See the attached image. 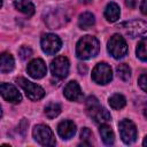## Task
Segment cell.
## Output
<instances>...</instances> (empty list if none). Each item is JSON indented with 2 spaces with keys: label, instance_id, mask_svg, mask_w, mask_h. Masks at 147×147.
<instances>
[{
  "label": "cell",
  "instance_id": "4316f807",
  "mask_svg": "<svg viewBox=\"0 0 147 147\" xmlns=\"http://www.w3.org/2000/svg\"><path fill=\"white\" fill-rule=\"evenodd\" d=\"M138 84H139V86L141 87V90L147 93V74H144V75H141V76L139 77Z\"/></svg>",
  "mask_w": 147,
  "mask_h": 147
},
{
  "label": "cell",
  "instance_id": "7c38bea8",
  "mask_svg": "<svg viewBox=\"0 0 147 147\" xmlns=\"http://www.w3.org/2000/svg\"><path fill=\"white\" fill-rule=\"evenodd\" d=\"M26 71L29 74V76H31L32 78L39 79V78H42L46 75L47 68H46L45 62L41 59H34L28 64Z\"/></svg>",
  "mask_w": 147,
  "mask_h": 147
},
{
  "label": "cell",
  "instance_id": "4dcf8cb0",
  "mask_svg": "<svg viewBox=\"0 0 147 147\" xmlns=\"http://www.w3.org/2000/svg\"><path fill=\"white\" fill-rule=\"evenodd\" d=\"M142 145H144V146H147V136L145 137V139H144V141H142Z\"/></svg>",
  "mask_w": 147,
  "mask_h": 147
},
{
  "label": "cell",
  "instance_id": "d6a6232c",
  "mask_svg": "<svg viewBox=\"0 0 147 147\" xmlns=\"http://www.w3.org/2000/svg\"><path fill=\"white\" fill-rule=\"evenodd\" d=\"M80 1H82V2H90L91 0H80Z\"/></svg>",
  "mask_w": 147,
  "mask_h": 147
},
{
  "label": "cell",
  "instance_id": "3957f363",
  "mask_svg": "<svg viewBox=\"0 0 147 147\" xmlns=\"http://www.w3.org/2000/svg\"><path fill=\"white\" fill-rule=\"evenodd\" d=\"M117 28L121 29L126 36L131 38L140 37L147 33V22L141 21V20H133V21L124 22V23H121Z\"/></svg>",
  "mask_w": 147,
  "mask_h": 147
},
{
  "label": "cell",
  "instance_id": "44dd1931",
  "mask_svg": "<svg viewBox=\"0 0 147 147\" xmlns=\"http://www.w3.org/2000/svg\"><path fill=\"white\" fill-rule=\"evenodd\" d=\"M108 101H109L110 107H111L113 109H116V110L122 109V108L126 105V100H125V98H124L122 94H119V93H115V94H113V95L109 98Z\"/></svg>",
  "mask_w": 147,
  "mask_h": 147
},
{
  "label": "cell",
  "instance_id": "ac0fdd59",
  "mask_svg": "<svg viewBox=\"0 0 147 147\" xmlns=\"http://www.w3.org/2000/svg\"><path fill=\"white\" fill-rule=\"evenodd\" d=\"M119 7L115 2H109L105 9V17L109 22H116L119 18Z\"/></svg>",
  "mask_w": 147,
  "mask_h": 147
},
{
  "label": "cell",
  "instance_id": "52a82bcc",
  "mask_svg": "<svg viewBox=\"0 0 147 147\" xmlns=\"http://www.w3.org/2000/svg\"><path fill=\"white\" fill-rule=\"evenodd\" d=\"M92 79L96 83V84H100V85H105V84H108L111 79H113V71H111V68L105 63V62H101V63H98L93 71H92Z\"/></svg>",
  "mask_w": 147,
  "mask_h": 147
},
{
  "label": "cell",
  "instance_id": "8fae6325",
  "mask_svg": "<svg viewBox=\"0 0 147 147\" xmlns=\"http://www.w3.org/2000/svg\"><path fill=\"white\" fill-rule=\"evenodd\" d=\"M0 92H1L2 98L10 103H18L22 100V96H21L18 90L11 84L2 83L0 86Z\"/></svg>",
  "mask_w": 147,
  "mask_h": 147
},
{
  "label": "cell",
  "instance_id": "83f0119b",
  "mask_svg": "<svg viewBox=\"0 0 147 147\" xmlns=\"http://www.w3.org/2000/svg\"><path fill=\"white\" fill-rule=\"evenodd\" d=\"M140 10L144 15H147V0H142L140 3Z\"/></svg>",
  "mask_w": 147,
  "mask_h": 147
},
{
  "label": "cell",
  "instance_id": "4fadbf2b",
  "mask_svg": "<svg viewBox=\"0 0 147 147\" xmlns=\"http://www.w3.org/2000/svg\"><path fill=\"white\" fill-rule=\"evenodd\" d=\"M59 17H67V15H65V11L60 10L57 8V9H55L54 11H52L47 15V17L45 18V22L51 29H59L61 25H63L68 21V20L59 18Z\"/></svg>",
  "mask_w": 147,
  "mask_h": 147
},
{
  "label": "cell",
  "instance_id": "e0dca14e",
  "mask_svg": "<svg viewBox=\"0 0 147 147\" xmlns=\"http://www.w3.org/2000/svg\"><path fill=\"white\" fill-rule=\"evenodd\" d=\"M14 65H15V62L11 54L2 53L0 57V71L2 74H7L14 69Z\"/></svg>",
  "mask_w": 147,
  "mask_h": 147
},
{
  "label": "cell",
  "instance_id": "484cf974",
  "mask_svg": "<svg viewBox=\"0 0 147 147\" xmlns=\"http://www.w3.org/2000/svg\"><path fill=\"white\" fill-rule=\"evenodd\" d=\"M18 54H20V57L22 60H28L32 55V49L28 46H22L18 51Z\"/></svg>",
  "mask_w": 147,
  "mask_h": 147
},
{
  "label": "cell",
  "instance_id": "603a6c76",
  "mask_svg": "<svg viewBox=\"0 0 147 147\" xmlns=\"http://www.w3.org/2000/svg\"><path fill=\"white\" fill-rule=\"evenodd\" d=\"M116 72H117V76L123 82H127L130 79V77H131V68L125 63H122V64L117 65Z\"/></svg>",
  "mask_w": 147,
  "mask_h": 147
},
{
  "label": "cell",
  "instance_id": "d4e9b609",
  "mask_svg": "<svg viewBox=\"0 0 147 147\" xmlns=\"http://www.w3.org/2000/svg\"><path fill=\"white\" fill-rule=\"evenodd\" d=\"M80 138H82V140L84 141L82 145H87V146H90L91 144H90L88 140L92 138V132H91V130H90L88 127H84V129H82Z\"/></svg>",
  "mask_w": 147,
  "mask_h": 147
},
{
  "label": "cell",
  "instance_id": "6da1fadb",
  "mask_svg": "<svg viewBox=\"0 0 147 147\" xmlns=\"http://www.w3.org/2000/svg\"><path fill=\"white\" fill-rule=\"evenodd\" d=\"M99 41L93 36H84L80 38L76 46V55L80 60L94 57L99 52Z\"/></svg>",
  "mask_w": 147,
  "mask_h": 147
},
{
  "label": "cell",
  "instance_id": "1f68e13d",
  "mask_svg": "<svg viewBox=\"0 0 147 147\" xmlns=\"http://www.w3.org/2000/svg\"><path fill=\"white\" fill-rule=\"evenodd\" d=\"M144 115H145V117L147 118V106H146L145 109H144Z\"/></svg>",
  "mask_w": 147,
  "mask_h": 147
},
{
  "label": "cell",
  "instance_id": "f1b7e54d",
  "mask_svg": "<svg viewBox=\"0 0 147 147\" xmlns=\"http://www.w3.org/2000/svg\"><path fill=\"white\" fill-rule=\"evenodd\" d=\"M78 71H79V74H82V75H85L86 74V71H87V67L85 65V64H78Z\"/></svg>",
  "mask_w": 147,
  "mask_h": 147
},
{
  "label": "cell",
  "instance_id": "5b68a950",
  "mask_svg": "<svg viewBox=\"0 0 147 147\" xmlns=\"http://www.w3.org/2000/svg\"><path fill=\"white\" fill-rule=\"evenodd\" d=\"M32 134H33L34 140L42 146H54L55 145V138H54L53 131L47 125H44V124L36 125L33 127Z\"/></svg>",
  "mask_w": 147,
  "mask_h": 147
},
{
  "label": "cell",
  "instance_id": "9c48e42d",
  "mask_svg": "<svg viewBox=\"0 0 147 147\" xmlns=\"http://www.w3.org/2000/svg\"><path fill=\"white\" fill-rule=\"evenodd\" d=\"M41 48L42 51L48 54V55H53L55 54L56 52H59V49L61 48V39L56 36V34H53V33H47V34H44L42 38H41Z\"/></svg>",
  "mask_w": 147,
  "mask_h": 147
},
{
  "label": "cell",
  "instance_id": "ba28073f",
  "mask_svg": "<svg viewBox=\"0 0 147 147\" xmlns=\"http://www.w3.org/2000/svg\"><path fill=\"white\" fill-rule=\"evenodd\" d=\"M118 129H119V134L122 140L125 144H132L136 141L137 139V127L134 125V123L130 119H123L119 122L118 124Z\"/></svg>",
  "mask_w": 147,
  "mask_h": 147
},
{
  "label": "cell",
  "instance_id": "cb8c5ba5",
  "mask_svg": "<svg viewBox=\"0 0 147 147\" xmlns=\"http://www.w3.org/2000/svg\"><path fill=\"white\" fill-rule=\"evenodd\" d=\"M136 53L141 61H147V38H144L138 42Z\"/></svg>",
  "mask_w": 147,
  "mask_h": 147
},
{
  "label": "cell",
  "instance_id": "5bb4252c",
  "mask_svg": "<svg viewBox=\"0 0 147 147\" xmlns=\"http://www.w3.org/2000/svg\"><path fill=\"white\" fill-rule=\"evenodd\" d=\"M57 133L62 139H70L76 133V124L71 121H62L57 125Z\"/></svg>",
  "mask_w": 147,
  "mask_h": 147
},
{
  "label": "cell",
  "instance_id": "ffe728a7",
  "mask_svg": "<svg viewBox=\"0 0 147 147\" xmlns=\"http://www.w3.org/2000/svg\"><path fill=\"white\" fill-rule=\"evenodd\" d=\"M100 136L106 145H113L115 141V136H114L111 127L105 123L101 124V126H100Z\"/></svg>",
  "mask_w": 147,
  "mask_h": 147
},
{
  "label": "cell",
  "instance_id": "8992f818",
  "mask_svg": "<svg viewBox=\"0 0 147 147\" xmlns=\"http://www.w3.org/2000/svg\"><path fill=\"white\" fill-rule=\"evenodd\" d=\"M16 83L24 90L26 96L32 101L40 100L45 95V91H44L42 87H40L37 84H33L32 82H30V80H28V79H25L23 77L16 78Z\"/></svg>",
  "mask_w": 147,
  "mask_h": 147
},
{
  "label": "cell",
  "instance_id": "7402d4cb",
  "mask_svg": "<svg viewBox=\"0 0 147 147\" xmlns=\"http://www.w3.org/2000/svg\"><path fill=\"white\" fill-rule=\"evenodd\" d=\"M61 113V106L57 102H51L45 107V115L52 119L54 117H56L59 114Z\"/></svg>",
  "mask_w": 147,
  "mask_h": 147
},
{
  "label": "cell",
  "instance_id": "9a60e30c",
  "mask_svg": "<svg viewBox=\"0 0 147 147\" xmlns=\"http://www.w3.org/2000/svg\"><path fill=\"white\" fill-rule=\"evenodd\" d=\"M63 94L68 100L77 101L82 98V90H80L77 82H69L64 87Z\"/></svg>",
  "mask_w": 147,
  "mask_h": 147
},
{
  "label": "cell",
  "instance_id": "277c9868",
  "mask_svg": "<svg viewBox=\"0 0 147 147\" xmlns=\"http://www.w3.org/2000/svg\"><path fill=\"white\" fill-rule=\"evenodd\" d=\"M107 48H108V52L110 53V55L115 59H122L127 53L126 41L124 40V38L121 34H117V33L110 37Z\"/></svg>",
  "mask_w": 147,
  "mask_h": 147
},
{
  "label": "cell",
  "instance_id": "2e32d148",
  "mask_svg": "<svg viewBox=\"0 0 147 147\" xmlns=\"http://www.w3.org/2000/svg\"><path fill=\"white\" fill-rule=\"evenodd\" d=\"M14 6L18 11L23 13L26 16H31L34 13V6L30 0H15Z\"/></svg>",
  "mask_w": 147,
  "mask_h": 147
},
{
  "label": "cell",
  "instance_id": "f546056e",
  "mask_svg": "<svg viewBox=\"0 0 147 147\" xmlns=\"http://www.w3.org/2000/svg\"><path fill=\"white\" fill-rule=\"evenodd\" d=\"M125 5H126V7L132 9L136 7V0H125Z\"/></svg>",
  "mask_w": 147,
  "mask_h": 147
},
{
  "label": "cell",
  "instance_id": "d6986e66",
  "mask_svg": "<svg viewBox=\"0 0 147 147\" xmlns=\"http://www.w3.org/2000/svg\"><path fill=\"white\" fill-rule=\"evenodd\" d=\"M95 23V17L92 13L90 11H85L83 14L79 15V18H78V25L80 29L83 30H86V29H90L94 25Z\"/></svg>",
  "mask_w": 147,
  "mask_h": 147
},
{
  "label": "cell",
  "instance_id": "7a4b0ae2",
  "mask_svg": "<svg viewBox=\"0 0 147 147\" xmlns=\"http://www.w3.org/2000/svg\"><path fill=\"white\" fill-rule=\"evenodd\" d=\"M85 107H86V111L87 114L94 119L95 123H100V124H103V123H107L111 119V116L109 114V111L101 107L99 105V101L95 96H88L86 99V102H85Z\"/></svg>",
  "mask_w": 147,
  "mask_h": 147
},
{
  "label": "cell",
  "instance_id": "30bf717a",
  "mask_svg": "<svg viewBox=\"0 0 147 147\" xmlns=\"http://www.w3.org/2000/svg\"><path fill=\"white\" fill-rule=\"evenodd\" d=\"M51 71L53 76L62 79L68 76L69 72V61L65 56H57L51 63Z\"/></svg>",
  "mask_w": 147,
  "mask_h": 147
}]
</instances>
